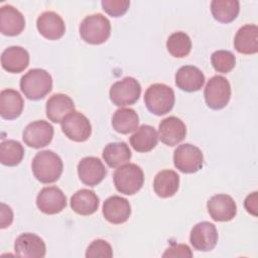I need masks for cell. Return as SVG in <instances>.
<instances>
[{
	"mask_svg": "<svg viewBox=\"0 0 258 258\" xmlns=\"http://www.w3.org/2000/svg\"><path fill=\"white\" fill-rule=\"evenodd\" d=\"M31 169L38 181L41 183H52L60 177L63 164L56 153L51 150H42L33 157Z\"/></svg>",
	"mask_w": 258,
	"mask_h": 258,
	"instance_id": "6da1fadb",
	"label": "cell"
},
{
	"mask_svg": "<svg viewBox=\"0 0 258 258\" xmlns=\"http://www.w3.org/2000/svg\"><path fill=\"white\" fill-rule=\"evenodd\" d=\"M19 86L27 99L37 101L51 91L52 78L45 70L31 69L21 77Z\"/></svg>",
	"mask_w": 258,
	"mask_h": 258,
	"instance_id": "7a4b0ae2",
	"label": "cell"
},
{
	"mask_svg": "<svg viewBox=\"0 0 258 258\" xmlns=\"http://www.w3.org/2000/svg\"><path fill=\"white\" fill-rule=\"evenodd\" d=\"M175 101L173 90L164 84H153L144 94V103L149 112L156 116L165 115L173 108Z\"/></svg>",
	"mask_w": 258,
	"mask_h": 258,
	"instance_id": "3957f363",
	"label": "cell"
},
{
	"mask_svg": "<svg viewBox=\"0 0 258 258\" xmlns=\"http://www.w3.org/2000/svg\"><path fill=\"white\" fill-rule=\"evenodd\" d=\"M80 35L87 43H104L111 34V23L101 13L92 14L83 19L80 24Z\"/></svg>",
	"mask_w": 258,
	"mask_h": 258,
	"instance_id": "277c9868",
	"label": "cell"
},
{
	"mask_svg": "<svg viewBox=\"0 0 258 258\" xmlns=\"http://www.w3.org/2000/svg\"><path fill=\"white\" fill-rule=\"evenodd\" d=\"M113 179L119 192L132 196L141 189L144 182V173L139 165L126 163L116 169Z\"/></svg>",
	"mask_w": 258,
	"mask_h": 258,
	"instance_id": "5b68a950",
	"label": "cell"
},
{
	"mask_svg": "<svg viewBox=\"0 0 258 258\" xmlns=\"http://www.w3.org/2000/svg\"><path fill=\"white\" fill-rule=\"evenodd\" d=\"M206 104L213 110L225 108L231 98V86L229 81L223 76L212 77L204 91Z\"/></svg>",
	"mask_w": 258,
	"mask_h": 258,
	"instance_id": "8992f818",
	"label": "cell"
},
{
	"mask_svg": "<svg viewBox=\"0 0 258 258\" xmlns=\"http://www.w3.org/2000/svg\"><path fill=\"white\" fill-rule=\"evenodd\" d=\"M141 94L139 82L132 77H125L114 83L109 92L112 103L118 107H125L135 104Z\"/></svg>",
	"mask_w": 258,
	"mask_h": 258,
	"instance_id": "52a82bcc",
	"label": "cell"
},
{
	"mask_svg": "<svg viewBox=\"0 0 258 258\" xmlns=\"http://www.w3.org/2000/svg\"><path fill=\"white\" fill-rule=\"evenodd\" d=\"M174 166L183 173H194L202 169L204 155L201 149L190 143H184L173 152Z\"/></svg>",
	"mask_w": 258,
	"mask_h": 258,
	"instance_id": "ba28073f",
	"label": "cell"
},
{
	"mask_svg": "<svg viewBox=\"0 0 258 258\" xmlns=\"http://www.w3.org/2000/svg\"><path fill=\"white\" fill-rule=\"evenodd\" d=\"M64 135L76 142H84L92 134V126L89 119L81 112L74 111L60 123Z\"/></svg>",
	"mask_w": 258,
	"mask_h": 258,
	"instance_id": "9c48e42d",
	"label": "cell"
},
{
	"mask_svg": "<svg viewBox=\"0 0 258 258\" xmlns=\"http://www.w3.org/2000/svg\"><path fill=\"white\" fill-rule=\"evenodd\" d=\"M53 137V127L44 120H37L29 123L23 133L24 143L32 148L38 149L48 145Z\"/></svg>",
	"mask_w": 258,
	"mask_h": 258,
	"instance_id": "30bf717a",
	"label": "cell"
},
{
	"mask_svg": "<svg viewBox=\"0 0 258 258\" xmlns=\"http://www.w3.org/2000/svg\"><path fill=\"white\" fill-rule=\"evenodd\" d=\"M189 242L198 251H211L218 242V231L214 224L210 222H201L195 225L190 231Z\"/></svg>",
	"mask_w": 258,
	"mask_h": 258,
	"instance_id": "8fae6325",
	"label": "cell"
},
{
	"mask_svg": "<svg viewBox=\"0 0 258 258\" xmlns=\"http://www.w3.org/2000/svg\"><path fill=\"white\" fill-rule=\"evenodd\" d=\"M36 206L46 215L60 213L67 206V197L57 186H45L36 197Z\"/></svg>",
	"mask_w": 258,
	"mask_h": 258,
	"instance_id": "7c38bea8",
	"label": "cell"
},
{
	"mask_svg": "<svg viewBox=\"0 0 258 258\" xmlns=\"http://www.w3.org/2000/svg\"><path fill=\"white\" fill-rule=\"evenodd\" d=\"M208 212L216 222H229L237 214V205L232 197L219 194L213 196L207 203Z\"/></svg>",
	"mask_w": 258,
	"mask_h": 258,
	"instance_id": "4fadbf2b",
	"label": "cell"
},
{
	"mask_svg": "<svg viewBox=\"0 0 258 258\" xmlns=\"http://www.w3.org/2000/svg\"><path fill=\"white\" fill-rule=\"evenodd\" d=\"M14 251L18 257L42 258L45 256V243L33 233H23L19 235L14 243Z\"/></svg>",
	"mask_w": 258,
	"mask_h": 258,
	"instance_id": "5bb4252c",
	"label": "cell"
},
{
	"mask_svg": "<svg viewBox=\"0 0 258 258\" xmlns=\"http://www.w3.org/2000/svg\"><path fill=\"white\" fill-rule=\"evenodd\" d=\"M78 174L84 184L95 186L105 178L107 170L98 157L88 156L79 162Z\"/></svg>",
	"mask_w": 258,
	"mask_h": 258,
	"instance_id": "9a60e30c",
	"label": "cell"
},
{
	"mask_svg": "<svg viewBox=\"0 0 258 258\" xmlns=\"http://www.w3.org/2000/svg\"><path fill=\"white\" fill-rule=\"evenodd\" d=\"M158 135L162 143L167 146H174L185 138L186 127L179 118L169 116L159 123Z\"/></svg>",
	"mask_w": 258,
	"mask_h": 258,
	"instance_id": "2e32d148",
	"label": "cell"
},
{
	"mask_svg": "<svg viewBox=\"0 0 258 258\" xmlns=\"http://www.w3.org/2000/svg\"><path fill=\"white\" fill-rule=\"evenodd\" d=\"M38 32L49 40H56L63 36L66 25L62 18L53 11H45L41 13L36 20Z\"/></svg>",
	"mask_w": 258,
	"mask_h": 258,
	"instance_id": "e0dca14e",
	"label": "cell"
},
{
	"mask_svg": "<svg viewBox=\"0 0 258 258\" xmlns=\"http://www.w3.org/2000/svg\"><path fill=\"white\" fill-rule=\"evenodd\" d=\"M131 215V206L127 199L112 196L103 204V216L111 224L125 223Z\"/></svg>",
	"mask_w": 258,
	"mask_h": 258,
	"instance_id": "ac0fdd59",
	"label": "cell"
},
{
	"mask_svg": "<svg viewBox=\"0 0 258 258\" xmlns=\"http://www.w3.org/2000/svg\"><path fill=\"white\" fill-rule=\"evenodd\" d=\"M25 27L22 13L11 5H3L0 9V31L7 36L20 34Z\"/></svg>",
	"mask_w": 258,
	"mask_h": 258,
	"instance_id": "d6986e66",
	"label": "cell"
},
{
	"mask_svg": "<svg viewBox=\"0 0 258 258\" xmlns=\"http://www.w3.org/2000/svg\"><path fill=\"white\" fill-rule=\"evenodd\" d=\"M205 76L202 71L194 66H183L175 74V85L184 92H197L203 88Z\"/></svg>",
	"mask_w": 258,
	"mask_h": 258,
	"instance_id": "ffe728a7",
	"label": "cell"
},
{
	"mask_svg": "<svg viewBox=\"0 0 258 258\" xmlns=\"http://www.w3.org/2000/svg\"><path fill=\"white\" fill-rule=\"evenodd\" d=\"M75 111V103L64 94H54L46 102V116L53 123L61 121Z\"/></svg>",
	"mask_w": 258,
	"mask_h": 258,
	"instance_id": "44dd1931",
	"label": "cell"
},
{
	"mask_svg": "<svg viewBox=\"0 0 258 258\" xmlns=\"http://www.w3.org/2000/svg\"><path fill=\"white\" fill-rule=\"evenodd\" d=\"M1 64L8 73H21L29 64V53L21 46H9L1 54Z\"/></svg>",
	"mask_w": 258,
	"mask_h": 258,
	"instance_id": "7402d4cb",
	"label": "cell"
},
{
	"mask_svg": "<svg viewBox=\"0 0 258 258\" xmlns=\"http://www.w3.org/2000/svg\"><path fill=\"white\" fill-rule=\"evenodd\" d=\"M235 49L243 54H254L258 51V27L256 24H245L237 31L234 38Z\"/></svg>",
	"mask_w": 258,
	"mask_h": 258,
	"instance_id": "603a6c76",
	"label": "cell"
},
{
	"mask_svg": "<svg viewBox=\"0 0 258 258\" xmlns=\"http://www.w3.org/2000/svg\"><path fill=\"white\" fill-rule=\"evenodd\" d=\"M24 102L21 95L13 89H5L0 93V115L3 119L18 118L23 110Z\"/></svg>",
	"mask_w": 258,
	"mask_h": 258,
	"instance_id": "cb8c5ba5",
	"label": "cell"
},
{
	"mask_svg": "<svg viewBox=\"0 0 258 258\" xmlns=\"http://www.w3.org/2000/svg\"><path fill=\"white\" fill-rule=\"evenodd\" d=\"M98 196L90 189L82 188L76 191L71 198L72 210L82 216H89L94 214L99 208Z\"/></svg>",
	"mask_w": 258,
	"mask_h": 258,
	"instance_id": "d4e9b609",
	"label": "cell"
},
{
	"mask_svg": "<svg viewBox=\"0 0 258 258\" xmlns=\"http://www.w3.org/2000/svg\"><path fill=\"white\" fill-rule=\"evenodd\" d=\"M179 176L171 169L159 171L153 180V188L155 194L162 199L172 197L178 189Z\"/></svg>",
	"mask_w": 258,
	"mask_h": 258,
	"instance_id": "484cf974",
	"label": "cell"
},
{
	"mask_svg": "<svg viewBox=\"0 0 258 258\" xmlns=\"http://www.w3.org/2000/svg\"><path fill=\"white\" fill-rule=\"evenodd\" d=\"M130 145L137 152H149L158 142V134L154 127L141 125L129 139Z\"/></svg>",
	"mask_w": 258,
	"mask_h": 258,
	"instance_id": "4316f807",
	"label": "cell"
},
{
	"mask_svg": "<svg viewBox=\"0 0 258 258\" xmlns=\"http://www.w3.org/2000/svg\"><path fill=\"white\" fill-rule=\"evenodd\" d=\"M102 155L109 167L118 168L130 161L132 153L125 142H111L105 146Z\"/></svg>",
	"mask_w": 258,
	"mask_h": 258,
	"instance_id": "83f0119b",
	"label": "cell"
},
{
	"mask_svg": "<svg viewBox=\"0 0 258 258\" xmlns=\"http://www.w3.org/2000/svg\"><path fill=\"white\" fill-rule=\"evenodd\" d=\"M139 117L135 110L130 108H120L115 111L112 117V126L116 132L128 134L138 129Z\"/></svg>",
	"mask_w": 258,
	"mask_h": 258,
	"instance_id": "f1b7e54d",
	"label": "cell"
},
{
	"mask_svg": "<svg viewBox=\"0 0 258 258\" xmlns=\"http://www.w3.org/2000/svg\"><path fill=\"white\" fill-rule=\"evenodd\" d=\"M211 11L217 21L230 23L237 18L240 11V3L237 0H213Z\"/></svg>",
	"mask_w": 258,
	"mask_h": 258,
	"instance_id": "f546056e",
	"label": "cell"
},
{
	"mask_svg": "<svg viewBox=\"0 0 258 258\" xmlns=\"http://www.w3.org/2000/svg\"><path fill=\"white\" fill-rule=\"evenodd\" d=\"M24 156V148L16 140H5L0 144V161L6 166L18 165Z\"/></svg>",
	"mask_w": 258,
	"mask_h": 258,
	"instance_id": "4dcf8cb0",
	"label": "cell"
},
{
	"mask_svg": "<svg viewBox=\"0 0 258 258\" xmlns=\"http://www.w3.org/2000/svg\"><path fill=\"white\" fill-rule=\"evenodd\" d=\"M166 48L172 56L181 58L188 55V53L190 52L191 40L185 32H173L167 38Z\"/></svg>",
	"mask_w": 258,
	"mask_h": 258,
	"instance_id": "1f68e13d",
	"label": "cell"
},
{
	"mask_svg": "<svg viewBox=\"0 0 258 258\" xmlns=\"http://www.w3.org/2000/svg\"><path fill=\"white\" fill-rule=\"evenodd\" d=\"M211 62L216 72L227 74L235 68L236 57L229 50H216L212 53Z\"/></svg>",
	"mask_w": 258,
	"mask_h": 258,
	"instance_id": "d6a6232c",
	"label": "cell"
},
{
	"mask_svg": "<svg viewBox=\"0 0 258 258\" xmlns=\"http://www.w3.org/2000/svg\"><path fill=\"white\" fill-rule=\"evenodd\" d=\"M113 256V250L111 245L102 239L94 240L87 248L86 257L87 258H111Z\"/></svg>",
	"mask_w": 258,
	"mask_h": 258,
	"instance_id": "836d02e7",
	"label": "cell"
},
{
	"mask_svg": "<svg viewBox=\"0 0 258 258\" xmlns=\"http://www.w3.org/2000/svg\"><path fill=\"white\" fill-rule=\"evenodd\" d=\"M103 10L112 17H120L124 15L129 6L130 1L128 0H103L101 2Z\"/></svg>",
	"mask_w": 258,
	"mask_h": 258,
	"instance_id": "e575fe53",
	"label": "cell"
},
{
	"mask_svg": "<svg viewBox=\"0 0 258 258\" xmlns=\"http://www.w3.org/2000/svg\"><path fill=\"white\" fill-rule=\"evenodd\" d=\"M162 256L163 257H192V253L187 245L173 244L165 250Z\"/></svg>",
	"mask_w": 258,
	"mask_h": 258,
	"instance_id": "d590c367",
	"label": "cell"
},
{
	"mask_svg": "<svg viewBox=\"0 0 258 258\" xmlns=\"http://www.w3.org/2000/svg\"><path fill=\"white\" fill-rule=\"evenodd\" d=\"M0 215H1V222H0L1 229H5V228L9 227L13 221V213H12L11 208L2 203Z\"/></svg>",
	"mask_w": 258,
	"mask_h": 258,
	"instance_id": "8d00e7d4",
	"label": "cell"
},
{
	"mask_svg": "<svg viewBox=\"0 0 258 258\" xmlns=\"http://www.w3.org/2000/svg\"><path fill=\"white\" fill-rule=\"evenodd\" d=\"M244 207L248 213L252 214L253 216H257V191L252 192L246 198Z\"/></svg>",
	"mask_w": 258,
	"mask_h": 258,
	"instance_id": "74e56055",
	"label": "cell"
}]
</instances>
